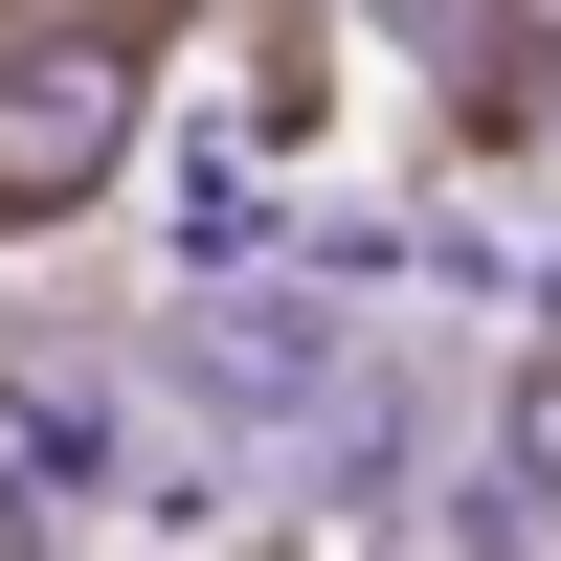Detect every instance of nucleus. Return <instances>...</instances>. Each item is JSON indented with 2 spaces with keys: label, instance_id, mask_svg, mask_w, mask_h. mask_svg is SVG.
I'll return each instance as SVG.
<instances>
[{
  "label": "nucleus",
  "instance_id": "nucleus-5",
  "mask_svg": "<svg viewBox=\"0 0 561 561\" xmlns=\"http://www.w3.org/2000/svg\"><path fill=\"white\" fill-rule=\"evenodd\" d=\"M517 45H561V0H517Z\"/></svg>",
  "mask_w": 561,
  "mask_h": 561
},
{
  "label": "nucleus",
  "instance_id": "nucleus-3",
  "mask_svg": "<svg viewBox=\"0 0 561 561\" xmlns=\"http://www.w3.org/2000/svg\"><path fill=\"white\" fill-rule=\"evenodd\" d=\"M404 561H539V517H517V494H494V517H427Z\"/></svg>",
  "mask_w": 561,
  "mask_h": 561
},
{
  "label": "nucleus",
  "instance_id": "nucleus-1",
  "mask_svg": "<svg viewBox=\"0 0 561 561\" xmlns=\"http://www.w3.org/2000/svg\"><path fill=\"white\" fill-rule=\"evenodd\" d=\"M158 135V45L135 23H0V248L90 225Z\"/></svg>",
  "mask_w": 561,
  "mask_h": 561
},
{
  "label": "nucleus",
  "instance_id": "nucleus-2",
  "mask_svg": "<svg viewBox=\"0 0 561 561\" xmlns=\"http://www.w3.org/2000/svg\"><path fill=\"white\" fill-rule=\"evenodd\" d=\"M494 494H517V517H561V337L494 382Z\"/></svg>",
  "mask_w": 561,
  "mask_h": 561
},
{
  "label": "nucleus",
  "instance_id": "nucleus-4",
  "mask_svg": "<svg viewBox=\"0 0 561 561\" xmlns=\"http://www.w3.org/2000/svg\"><path fill=\"white\" fill-rule=\"evenodd\" d=\"M0 561H45V517H23V494H0Z\"/></svg>",
  "mask_w": 561,
  "mask_h": 561
}]
</instances>
